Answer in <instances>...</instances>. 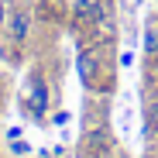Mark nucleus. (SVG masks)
<instances>
[{
	"label": "nucleus",
	"instance_id": "nucleus-3",
	"mask_svg": "<svg viewBox=\"0 0 158 158\" xmlns=\"http://www.w3.org/2000/svg\"><path fill=\"white\" fill-rule=\"evenodd\" d=\"M48 103H52V89H48V79L41 69H31L28 76V96H24V107L31 110L35 120H45L48 117Z\"/></svg>",
	"mask_w": 158,
	"mask_h": 158
},
{
	"label": "nucleus",
	"instance_id": "nucleus-2",
	"mask_svg": "<svg viewBox=\"0 0 158 158\" xmlns=\"http://www.w3.org/2000/svg\"><path fill=\"white\" fill-rule=\"evenodd\" d=\"M72 28H93L100 38H114V0H76Z\"/></svg>",
	"mask_w": 158,
	"mask_h": 158
},
{
	"label": "nucleus",
	"instance_id": "nucleus-7",
	"mask_svg": "<svg viewBox=\"0 0 158 158\" xmlns=\"http://www.w3.org/2000/svg\"><path fill=\"white\" fill-rule=\"evenodd\" d=\"M144 124H148V134H158V96L148 100V107H144Z\"/></svg>",
	"mask_w": 158,
	"mask_h": 158
},
{
	"label": "nucleus",
	"instance_id": "nucleus-4",
	"mask_svg": "<svg viewBox=\"0 0 158 158\" xmlns=\"http://www.w3.org/2000/svg\"><path fill=\"white\" fill-rule=\"evenodd\" d=\"M4 35L14 48H24L31 38V10L28 7H10L7 14V24H4Z\"/></svg>",
	"mask_w": 158,
	"mask_h": 158
},
{
	"label": "nucleus",
	"instance_id": "nucleus-5",
	"mask_svg": "<svg viewBox=\"0 0 158 158\" xmlns=\"http://www.w3.org/2000/svg\"><path fill=\"white\" fill-rule=\"evenodd\" d=\"M86 151H89L93 158H100V155L110 151V131H107V124H100V127L86 131Z\"/></svg>",
	"mask_w": 158,
	"mask_h": 158
},
{
	"label": "nucleus",
	"instance_id": "nucleus-1",
	"mask_svg": "<svg viewBox=\"0 0 158 158\" xmlns=\"http://www.w3.org/2000/svg\"><path fill=\"white\" fill-rule=\"evenodd\" d=\"M110 45H114V38H96L89 45H79V52H76V72L89 93H110L114 89L117 65L110 59Z\"/></svg>",
	"mask_w": 158,
	"mask_h": 158
},
{
	"label": "nucleus",
	"instance_id": "nucleus-8",
	"mask_svg": "<svg viewBox=\"0 0 158 158\" xmlns=\"http://www.w3.org/2000/svg\"><path fill=\"white\" fill-rule=\"evenodd\" d=\"M7 14H10V4L0 0V35H4V24H7Z\"/></svg>",
	"mask_w": 158,
	"mask_h": 158
},
{
	"label": "nucleus",
	"instance_id": "nucleus-6",
	"mask_svg": "<svg viewBox=\"0 0 158 158\" xmlns=\"http://www.w3.org/2000/svg\"><path fill=\"white\" fill-rule=\"evenodd\" d=\"M144 59H148V62L158 59V21L144 24Z\"/></svg>",
	"mask_w": 158,
	"mask_h": 158
}]
</instances>
